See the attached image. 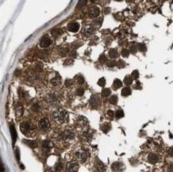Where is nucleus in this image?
I'll use <instances>...</instances> for the list:
<instances>
[{
  "instance_id": "obj_1",
  "label": "nucleus",
  "mask_w": 173,
  "mask_h": 172,
  "mask_svg": "<svg viewBox=\"0 0 173 172\" xmlns=\"http://www.w3.org/2000/svg\"><path fill=\"white\" fill-rule=\"evenodd\" d=\"M53 119L59 123H64L68 118V113L64 109H58L52 114Z\"/></svg>"
},
{
  "instance_id": "obj_2",
  "label": "nucleus",
  "mask_w": 173,
  "mask_h": 172,
  "mask_svg": "<svg viewBox=\"0 0 173 172\" xmlns=\"http://www.w3.org/2000/svg\"><path fill=\"white\" fill-rule=\"evenodd\" d=\"M38 127L42 131H46L48 128H50V123H49V120L46 118H43V119H41L38 122Z\"/></svg>"
},
{
  "instance_id": "obj_3",
  "label": "nucleus",
  "mask_w": 173,
  "mask_h": 172,
  "mask_svg": "<svg viewBox=\"0 0 173 172\" xmlns=\"http://www.w3.org/2000/svg\"><path fill=\"white\" fill-rule=\"evenodd\" d=\"M39 45L41 48H47L51 45V40L49 37L47 36H43L40 40Z\"/></svg>"
},
{
  "instance_id": "obj_4",
  "label": "nucleus",
  "mask_w": 173,
  "mask_h": 172,
  "mask_svg": "<svg viewBox=\"0 0 173 172\" xmlns=\"http://www.w3.org/2000/svg\"><path fill=\"white\" fill-rule=\"evenodd\" d=\"M20 129H21V132L22 133L27 134L29 132H30V130L32 129V128H31V125L28 122H22L20 124Z\"/></svg>"
},
{
  "instance_id": "obj_5",
  "label": "nucleus",
  "mask_w": 173,
  "mask_h": 172,
  "mask_svg": "<svg viewBox=\"0 0 173 172\" xmlns=\"http://www.w3.org/2000/svg\"><path fill=\"white\" fill-rule=\"evenodd\" d=\"M61 138L62 139H65V140H66V139H71L74 138V132H72V131L70 130H66V131H65V132H63L61 134Z\"/></svg>"
},
{
  "instance_id": "obj_6",
  "label": "nucleus",
  "mask_w": 173,
  "mask_h": 172,
  "mask_svg": "<svg viewBox=\"0 0 173 172\" xmlns=\"http://www.w3.org/2000/svg\"><path fill=\"white\" fill-rule=\"evenodd\" d=\"M99 14H100V8L96 6H92L89 11V15L91 18H96V17H97L99 15Z\"/></svg>"
},
{
  "instance_id": "obj_7",
  "label": "nucleus",
  "mask_w": 173,
  "mask_h": 172,
  "mask_svg": "<svg viewBox=\"0 0 173 172\" xmlns=\"http://www.w3.org/2000/svg\"><path fill=\"white\" fill-rule=\"evenodd\" d=\"M79 28H80V26H79V24L77 22H70L67 26V29L69 31L74 32V33L77 32L79 30Z\"/></svg>"
},
{
  "instance_id": "obj_8",
  "label": "nucleus",
  "mask_w": 173,
  "mask_h": 172,
  "mask_svg": "<svg viewBox=\"0 0 173 172\" xmlns=\"http://www.w3.org/2000/svg\"><path fill=\"white\" fill-rule=\"evenodd\" d=\"M78 164L75 162H72L67 165V172H77L78 171Z\"/></svg>"
},
{
  "instance_id": "obj_9",
  "label": "nucleus",
  "mask_w": 173,
  "mask_h": 172,
  "mask_svg": "<svg viewBox=\"0 0 173 172\" xmlns=\"http://www.w3.org/2000/svg\"><path fill=\"white\" fill-rule=\"evenodd\" d=\"M112 170L114 172H121L123 171L124 166L121 163H119V162H116V163H113L112 164Z\"/></svg>"
},
{
  "instance_id": "obj_10",
  "label": "nucleus",
  "mask_w": 173,
  "mask_h": 172,
  "mask_svg": "<svg viewBox=\"0 0 173 172\" xmlns=\"http://www.w3.org/2000/svg\"><path fill=\"white\" fill-rule=\"evenodd\" d=\"M159 159H160V156L154 153H151L148 155V161L150 163H153V164L157 163Z\"/></svg>"
},
{
  "instance_id": "obj_11",
  "label": "nucleus",
  "mask_w": 173,
  "mask_h": 172,
  "mask_svg": "<svg viewBox=\"0 0 173 172\" xmlns=\"http://www.w3.org/2000/svg\"><path fill=\"white\" fill-rule=\"evenodd\" d=\"M94 32V28L92 26H85L82 29V33L86 36H90Z\"/></svg>"
},
{
  "instance_id": "obj_12",
  "label": "nucleus",
  "mask_w": 173,
  "mask_h": 172,
  "mask_svg": "<svg viewBox=\"0 0 173 172\" xmlns=\"http://www.w3.org/2000/svg\"><path fill=\"white\" fill-rule=\"evenodd\" d=\"M76 155L79 158V159H80L82 163H84L85 161L87 160L88 157H89L88 153L85 152V151H80V152H77V153H76Z\"/></svg>"
},
{
  "instance_id": "obj_13",
  "label": "nucleus",
  "mask_w": 173,
  "mask_h": 172,
  "mask_svg": "<svg viewBox=\"0 0 173 172\" xmlns=\"http://www.w3.org/2000/svg\"><path fill=\"white\" fill-rule=\"evenodd\" d=\"M10 135H11V137H12L13 144H15V143L16 142V139H17V132L15 130V126H14L13 124L10 125Z\"/></svg>"
},
{
  "instance_id": "obj_14",
  "label": "nucleus",
  "mask_w": 173,
  "mask_h": 172,
  "mask_svg": "<svg viewBox=\"0 0 173 172\" xmlns=\"http://www.w3.org/2000/svg\"><path fill=\"white\" fill-rule=\"evenodd\" d=\"M96 169L97 171V172H104L105 171V165L103 164L101 161H100L99 159L96 160Z\"/></svg>"
},
{
  "instance_id": "obj_15",
  "label": "nucleus",
  "mask_w": 173,
  "mask_h": 172,
  "mask_svg": "<svg viewBox=\"0 0 173 172\" xmlns=\"http://www.w3.org/2000/svg\"><path fill=\"white\" fill-rule=\"evenodd\" d=\"M41 147H42V148L44 150L46 151H50L52 147H53V144H52V143L50 142V141L49 140H44L42 143H41Z\"/></svg>"
},
{
  "instance_id": "obj_16",
  "label": "nucleus",
  "mask_w": 173,
  "mask_h": 172,
  "mask_svg": "<svg viewBox=\"0 0 173 172\" xmlns=\"http://www.w3.org/2000/svg\"><path fill=\"white\" fill-rule=\"evenodd\" d=\"M48 101L52 104H55L58 102V99L55 94H50L49 97H48Z\"/></svg>"
},
{
  "instance_id": "obj_17",
  "label": "nucleus",
  "mask_w": 173,
  "mask_h": 172,
  "mask_svg": "<svg viewBox=\"0 0 173 172\" xmlns=\"http://www.w3.org/2000/svg\"><path fill=\"white\" fill-rule=\"evenodd\" d=\"M89 103L90 104L92 105L93 108H96L98 106V101H97V98H96V96H92L90 100H89Z\"/></svg>"
},
{
  "instance_id": "obj_18",
  "label": "nucleus",
  "mask_w": 173,
  "mask_h": 172,
  "mask_svg": "<svg viewBox=\"0 0 173 172\" xmlns=\"http://www.w3.org/2000/svg\"><path fill=\"white\" fill-rule=\"evenodd\" d=\"M61 82V78L60 76H57V77H54L52 80L50 81V83L54 85V86H57V85H59Z\"/></svg>"
},
{
  "instance_id": "obj_19",
  "label": "nucleus",
  "mask_w": 173,
  "mask_h": 172,
  "mask_svg": "<svg viewBox=\"0 0 173 172\" xmlns=\"http://www.w3.org/2000/svg\"><path fill=\"white\" fill-rule=\"evenodd\" d=\"M23 142L25 143L26 145H28L31 148H34V147H37V142L36 141H34V140H26V139H24Z\"/></svg>"
},
{
  "instance_id": "obj_20",
  "label": "nucleus",
  "mask_w": 173,
  "mask_h": 172,
  "mask_svg": "<svg viewBox=\"0 0 173 172\" xmlns=\"http://www.w3.org/2000/svg\"><path fill=\"white\" fill-rule=\"evenodd\" d=\"M122 86V82L119 79H115L113 81V88L114 89H118L119 88H120Z\"/></svg>"
},
{
  "instance_id": "obj_21",
  "label": "nucleus",
  "mask_w": 173,
  "mask_h": 172,
  "mask_svg": "<svg viewBox=\"0 0 173 172\" xmlns=\"http://www.w3.org/2000/svg\"><path fill=\"white\" fill-rule=\"evenodd\" d=\"M109 55L112 58H116L118 57V52L116 49H111L109 51Z\"/></svg>"
},
{
  "instance_id": "obj_22",
  "label": "nucleus",
  "mask_w": 173,
  "mask_h": 172,
  "mask_svg": "<svg viewBox=\"0 0 173 172\" xmlns=\"http://www.w3.org/2000/svg\"><path fill=\"white\" fill-rule=\"evenodd\" d=\"M131 93H132V91H131V89L128 87L124 88L121 91V95L123 97H128V96H129Z\"/></svg>"
},
{
  "instance_id": "obj_23",
  "label": "nucleus",
  "mask_w": 173,
  "mask_h": 172,
  "mask_svg": "<svg viewBox=\"0 0 173 172\" xmlns=\"http://www.w3.org/2000/svg\"><path fill=\"white\" fill-rule=\"evenodd\" d=\"M101 129L105 133H107L110 129H111V124H110L109 123H105V124H103V126L101 127Z\"/></svg>"
},
{
  "instance_id": "obj_24",
  "label": "nucleus",
  "mask_w": 173,
  "mask_h": 172,
  "mask_svg": "<svg viewBox=\"0 0 173 172\" xmlns=\"http://www.w3.org/2000/svg\"><path fill=\"white\" fill-rule=\"evenodd\" d=\"M124 84H125L126 85H132V83H133V77H130V76H126V77H124Z\"/></svg>"
},
{
  "instance_id": "obj_25",
  "label": "nucleus",
  "mask_w": 173,
  "mask_h": 172,
  "mask_svg": "<svg viewBox=\"0 0 173 172\" xmlns=\"http://www.w3.org/2000/svg\"><path fill=\"white\" fill-rule=\"evenodd\" d=\"M101 94L103 97H109V96L111 94V90H110V88H104L102 92H101Z\"/></svg>"
},
{
  "instance_id": "obj_26",
  "label": "nucleus",
  "mask_w": 173,
  "mask_h": 172,
  "mask_svg": "<svg viewBox=\"0 0 173 172\" xmlns=\"http://www.w3.org/2000/svg\"><path fill=\"white\" fill-rule=\"evenodd\" d=\"M109 102L111 103L112 104H116L117 101H118V97H117V96L113 95V96H112V97L109 98Z\"/></svg>"
},
{
  "instance_id": "obj_27",
  "label": "nucleus",
  "mask_w": 173,
  "mask_h": 172,
  "mask_svg": "<svg viewBox=\"0 0 173 172\" xmlns=\"http://www.w3.org/2000/svg\"><path fill=\"white\" fill-rule=\"evenodd\" d=\"M86 3H87V0H79L78 2H77V8H81L83 7Z\"/></svg>"
},
{
  "instance_id": "obj_28",
  "label": "nucleus",
  "mask_w": 173,
  "mask_h": 172,
  "mask_svg": "<svg viewBox=\"0 0 173 172\" xmlns=\"http://www.w3.org/2000/svg\"><path fill=\"white\" fill-rule=\"evenodd\" d=\"M137 48L138 50H139V51H140V52H144L145 50H146V46H145V44L144 43H139L137 46Z\"/></svg>"
},
{
  "instance_id": "obj_29",
  "label": "nucleus",
  "mask_w": 173,
  "mask_h": 172,
  "mask_svg": "<svg viewBox=\"0 0 173 172\" xmlns=\"http://www.w3.org/2000/svg\"><path fill=\"white\" fill-rule=\"evenodd\" d=\"M52 34V35H53L54 37H58L59 35H61V34H62V31H61V30H53V31L51 32Z\"/></svg>"
},
{
  "instance_id": "obj_30",
  "label": "nucleus",
  "mask_w": 173,
  "mask_h": 172,
  "mask_svg": "<svg viewBox=\"0 0 173 172\" xmlns=\"http://www.w3.org/2000/svg\"><path fill=\"white\" fill-rule=\"evenodd\" d=\"M69 52V49L68 48H61L59 50V53L61 56H65Z\"/></svg>"
},
{
  "instance_id": "obj_31",
  "label": "nucleus",
  "mask_w": 173,
  "mask_h": 172,
  "mask_svg": "<svg viewBox=\"0 0 173 172\" xmlns=\"http://www.w3.org/2000/svg\"><path fill=\"white\" fill-rule=\"evenodd\" d=\"M23 112H24V110H23V108L22 107V106H19V107L16 108V115H18L19 116H22Z\"/></svg>"
},
{
  "instance_id": "obj_32",
  "label": "nucleus",
  "mask_w": 173,
  "mask_h": 172,
  "mask_svg": "<svg viewBox=\"0 0 173 172\" xmlns=\"http://www.w3.org/2000/svg\"><path fill=\"white\" fill-rule=\"evenodd\" d=\"M124 116V114L123 110H121V109L117 110L116 112V118H118V119L122 118Z\"/></svg>"
},
{
  "instance_id": "obj_33",
  "label": "nucleus",
  "mask_w": 173,
  "mask_h": 172,
  "mask_svg": "<svg viewBox=\"0 0 173 172\" xmlns=\"http://www.w3.org/2000/svg\"><path fill=\"white\" fill-rule=\"evenodd\" d=\"M116 65L119 69H122V68H124V66H125V62H124L123 60H119L118 61H117Z\"/></svg>"
},
{
  "instance_id": "obj_34",
  "label": "nucleus",
  "mask_w": 173,
  "mask_h": 172,
  "mask_svg": "<svg viewBox=\"0 0 173 172\" xmlns=\"http://www.w3.org/2000/svg\"><path fill=\"white\" fill-rule=\"evenodd\" d=\"M129 53H130V51L129 50H127V49H123L122 51H121V55L124 57H129Z\"/></svg>"
},
{
  "instance_id": "obj_35",
  "label": "nucleus",
  "mask_w": 173,
  "mask_h": 172,
  "mask_svg": "<svg viewBox=\"0 0 173 172\" xmlns=\"http://www.w3.org/2000/svg\"><path fill=\"white\" fill-rule=\"evenodd\" d=\"M105 79L104 78V77H101V78H100L99 79V81L97 82V84L99 86H101V87H104V86L105 85Z\"/></svg>"
},
{
  "instance_id": "obj_36",
  "label": "nucleus",
  "mask_w": 173,
  "mask_h": 172,
  "mask_svg": "<svg viewBox=\"0 0 173 172\" xmlns=\"http://www.w3.org/2000/svg\"><path fill=\"white\" fill-rule=\"evenodd\" d=\"M106 61H107V57L105 54H101V55H100V57H99V61L101 63H105L106 62Z\"/></svg>"
},
{
  "instance_id": "obj_37",
  "label": "nucleus",
  "mask_w": 173,
  "mask_h": 172,
  "mask_svg": "<svg viewBox=\"0 0 173 172\" xmlns=\"http://www.w3.org/2000/svg\"><path fill=\"white\" fill-rule=\"evenodd\" d=\"M132 77L133 80H136V79L139 77V72L138 70H134L132 73Z\"/></svg>"
},
{
  "instance_id": "obj_38",
  "label": "nucleus",
  "mask_w": 173,
  "mask_h": 172,
  "mask_svg": "<svg viewBox=\"0 0 173 172\" xmlns=\"http://www.w3.org/2000/svg\"><path fill=\"white\" fill-rule=\"evenodd\" d=\"M84 92H85V90L83 88H79L77 89V92H76V93H77V96H80V97H81V96L84 94Z\"/></svg>"
},
{
  "instance_id": "obj_39",
  "label": "nucleus",
  "mask_w": 173,
  "mask_h": 172,
  "mask_svg": "<svg viewBox=\"0 0 173 172\" xmlns=\"http://www.w3.org/2000/svg\"><path fill=\"white\" fill-rule=\"evenodd\" d=\"M116 65V63L114 60H111V61H109L107 62V66L108 67H113V66H115Z\"/></svg>"
},
{
  "instance_id": "obj_40",
  "label": "nucleus",
  "mask_w": 173,
  "mask_h": 172,
  "mask_svg": "<svg viewBox=\"0 0 173 172\" xmlns=\"http://www.w3.org/2000/svg\"><path fill=\"white\" fill-rule=\"evenodd\" d=\"M19 96H20V97L25 98L26 97H27V92L24 90H19Z\"/></svg>"
},
{
  "instance_id": "obj_41",
  "label": "nucleus",
  "mask_w": 173,
  "mask_h": 172,
  "mask_svg": "<svg viewBox=\"0 0 173 172\" xmlns=\"http://www.w3.org/2000/svg\"><path fill=\"white\" fill-rule=\"evenodd\" d=\"M73 84V81L71 80V79H66L65 81V85L66 86V87H70V86H71Z\"/></svg>"
},
{
  "instance_id": "obj_42",
  "label": "nucleus",
  "mask_w": 173,
  "mask_h": 172,
  "mask_svg": "<svg viewBox=\"0 0 173 172\" xmlns=\"http://www.w3.org/2000/svg\"><path fill=\"white\" fill-rule=\"evenodd\" d=\"M77 82H78V84H79V85H82V84H84V82H85V79H84V77H83L82 76H79V77H77Z\"/></svg>"
},
{
  "instance_id": "obj_43",
  "label": "nucleus",
  "mask_w": 173,
  "mask_h": 172,
  "mask_svg": "<svg viewBox=\"0 0 173 172\" xmlns=\"http://www.w3.org/2000/svg\"><path fill=\"white\" fill-rule=\"evenodd\" d=\"M32 110L34 112H38L39 110H40V107H39V105L38 104H34L32 106Z\"/></svg>"
},
{
  "instance_id": "obj_44",
  "label": "nucleus",
  "mask_w": 173,
  "mask_h": 172,
  "mask_svg": "<svg viewBox=\"0 0 173 172\" xmlns=\"http://www.w3.org/2000/svg\"><path fill=\"white\" fill-rule=\"evenodd\" d=\"M61 169H62V164L61 163H58L56 165V167H55V171H60Z\"/></svg>"
},
{
  "instance_id": "obj_45",
  "label": "nucleus",
  "mask_w": 173,
  "mask_h": 172,
  "mask_svg": "<svg viewBox=\"0 0 173 172\" xmlns=\"http://www.w3.org/2000/svg\"><path fill=\"white\" fill-rule=\"evenodd\" d=\"M137 49L138 48L136 47V46H133L131 47V53L133 54H136V53L137 52Z\"/></svg>"
},
{
  "instance_id": "obj_46",
  "label": "nucleus",
  "mask_w": 173,
  "mask_h": 172,
  "mask_svg": "<svg viewBox=\"0 0 173 172\" xmlns=\"http://www.w3.org/2000/svg\"><path fill=\"white\" fill-rule=\"evenodd\" d=\"M102 22H103V18H98L97 19H96L95 21H94V22H95L96 24H97V25H99V26L101 25Z\"/></svg>"
},
{
  "instance_id": "obj_47",
  "label": "nucleus",
  "mask_w": 173,
  "mask_h": 172,
  "mask_svg": "<svg viewBox=\"0 0 173 172\" xmlns=\"http://www.w3.org/2000/svg\"><path fill=\"white\" fill-rule=\"evenodd\" d=\"M107 115H108L109 116H110V117H113L114 112H113V111H112V110H109V111L107 112Z\"/></svg>"
},
{
  "instance_id": "obj_48",
  "label": "nucleus",
  "mask_w": 173,
  "mask_h": 172,
  "mask_svg": "<svg viewBox=\"0 0 173 172\" xmlns=\"http://www.w3.org/2000/svg\"><path fill=\"white\" fill-rule=\"evenodd\" d=\"M16 157H17V159H18V161L20 160V155H19V150L17 149L16 151Z\"/></svg>"
},
{
  "instance_id": "obj_49",
  "label": "nucleus",
  "mask_w": 173,
  "mask_h": 172,
  "mask_svg": "<svg viewBox=\"0 0 173 172\" xmlns=\"http://www.w3.org/2000/svg\"><path fill=\"white\" fill-rule=\"evenodd\" d=\"M168 171L173 172V165H170V166L168 167Z\"/></svg>"
},
{
  "instance_id": "obj_50",
  "label": "nucleus",
  "mask_w": 173,
  "mask_h": 172,
  "mask_svg": "<svg viewBox=\"0 0 173 172\" xmlns=\"http://www.w3.org/2000/svg\"><path fill=\"white\" fill-rule=\"evenodd\" d=\"M109 12H110L109 8H105V15H108V14H109Z\"/></svg>"
},
{
  "instance_id": "obj_51",
  "label": "nucleus",
  "mask_w": 173,
  "mask_h": 172,
  "mask_svg": "<svg viewBox=\"0 0 173 172\" xmlns=\"http://www.w3.org/2000/svg\"><path fill=\"white\" fill-rule=\"evenodd\" d=\"M1 172H5V168H4V166H3L2 163H1Z\"/></svg>"
},
{
  "instance_id": "obj_52",
  "label": "nucleus",
  "mask_w": 173,
  "mask_h": 172,
  "mask_svg": "<svg viewBox=\"0 0 173 172\" xmlns=\"http://www.w3.org/2000/svg\"><path fill=\"white\" fill-rule=\"evenodd\" d=\"M168 153H169V155H170L173 156V149H171L170 151H168Z\"/></svg>"
},
{
  "instance_id": "obj_53",
  "label": "nucleus",
  "mask_w": 173,
  "mask_h": 172,
  "mask_svg": "<svg viewBox=\"0 0 173 172\" xmlns=\"http://www.w3.org/2000/svg\"><path fill=\"white\" fill-rule=\"evenodd\" d=\"M19 73H20V71H19V70H16L15 73V76H19Z\"/></svg>"
},
{
  "instance_id": "obj_54",
  "label": "nucleus",
  "mask_w": 173,
  "mask_h": 172,
  "mask_svg": "<svg viewBox=\"0 0 173 172\" xmlns=\"http://www.w3.org/2000/svg\"><path fill=\"white\" fill-rule=\"evenodd\" d=\"M132 1H133V0H126V2H131Z\"/></svg>"
},
{
  "instance_id": "obj_55",
  "label": "nucleus",
  "mask_w": 173,
  "mask_h": 172,
  "mask_svg": "<svg viewBox=\"0 0 173 172\" xmlns=\"http://www.w3.org/2000/svg\"><path fill=\"white\" fill-rule=\"evenodd\" d=\"M21 168H22V169H24V166H23V165H22V164H21Z\"/></svg>"
},
{
  "instance_id": "obj_56",
  "label": "nucleus",
  "mask_w": 173,
  "mask_h": 172,
  "mask_svg": "<svg viewBox=\"0 0 173 172\" xmlns=\"http://www.w3.org/2000/svg\"><path fill=\"white\" fill-rule=\"evenodd\" d=\"M116 1H118V2H120V1H122V0H116Z\"/></svg>"
}]
</instances>
